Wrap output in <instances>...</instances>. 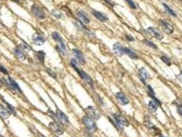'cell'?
<instances>
[{
  "label": "cell",
  "mask_w": 182,
  "mask_h": 137,
  "mask_svg": "<svg viewBox=\"0 0 182 137\" xmlns=\"http://www.w3.org/2000/svg\"><path fill=\"white\" fill-rule=\"evenodd\" d=\"M78 61H77L76 59H74V58H72V59L70 60V65H71V66L74 68V69L78 73L79 77H80L84 82L86 83V84H88L91 88H94V81H93L92 78H91L86 72H84L83 69H81L78 68Z\"/></svg>",
  "instance_id": "1"
},
{
  "label": "cell",
  "mask_w": 182,
  "mask_h": 137,
  "mask_svg": "<svg viewBox=\"0 0 182 137\" xmlns=\"http://www.w3.org/2000/svg\"><path fill=\"white\" fill-rule=\"evenodd\" d=\"M113 118H114V120H115V123H116V126L117 129L123 130L124 127L129 126L128 120L125 117H123L122 114H120V113H115L113 115Z\"/></svg>",
  "instance_id": "2"
},
{
  "label": "cell",
  "mask_w": 182,
  "mask_h": 137,
  "mask_svg": "<svg viewBox=\"0 0 182 137\" xmlns=\"http://www.w3.org/2000/svg\"><path fill=\"white\" fill-rule=\"evenodd\" d=\"M82 122H83V125L85 126V128H86L88 132L94 133V132H95L97 130V126H96L95 123L89 116H83V118H82Z\"/></svg>",
  "instance_id": "3"
},
{
  "label": "cell",
  "mask_w": 182,
  "mask_h": 137,
  "mask_svg": "<svg viewBox=\"0 0 182 137\" xmlns=\"http://www.w3.org/2000/svg\"><path fill=\"white\" fill-rule=\"evenodd\" d=\"M1 81L3 83L9 90H12V91H18L20 92H21V89L20 87V85L15 82V81L11 78V77H8V79H5V78H2L1 79Z\"/></svg>",
  "instance_id": "4"
},
{
  "label": "cell",
  "mask_w": 182,
  "mask_h": 137,
  "mask_svg": "<svg viewBox=\"0 0 182 137\" xmlns=\"http://www.w3.org/2000/svg\"><path fill=\"white\" fill-rule=\"evenodd\" d=\"M86 113L89 118H91L93 120H98L101 117V113L98 109L95 106H89L86 109Z\"/></svg>",
  "instance_id": "5"
},
{
  "label": "cell",
  "mask_w": 182,
  "mask_h": 137,
  "mask_svg": "<svg viewBox=\"0 0 182 137\" xmlns=\"http://www.w3.org/2000/svg\"><path fill=\"white\" fill-rule=\"evenodd\" d=\"M31 12L34 15V16L39 20H43L46 18V14L43 11V9L36 4H34L31 6Z\"/></svg>",
  "instance_id": "6"
},
{
  "label": "cell",
  "mask_w": 182,
  "mask_h": 137,
  "mask_svg": "<svg viewBox=\"0 0 182 137\" xmlns=\"http://www.w3.org/2000/svg\"><path fill=\"white\" fill-rule=\"evenodd\" d=\"M49 128L50 130H52L54 133H56L58 136H61L64 133V130L63 128L61 126V124H59L57 122L54 121V122H51L49 124Z\"/></svg>",
  "instance_id": "7"
},
{
  "label": "cell",
  "mask_w": 182,
  "mask_h": 137,
  "mask_svg": "<svg viewBox=\"0 0 182 137\" xmlns=\"http://www.w3.org/2000/svg\"><path fill=\"white\" fill-rule=\"evenodd\" d=\"M159 24L162 26L163 30H164L165 33L170 35V34H172L174 32V27H173V26L170 23H169L167 21H165V20H159Z\"/></svg>",
  "instance_id": "8"
},
{
  "label": "cell",
  "mask_w": 182,
  "mask_h": 137,
  "mask_svg": "<svg viewBox=\"0 0 182 137\" xmlns=\"http://www.w3.org/2000/svg\"><path fill=\"white\" fill-rule=\"evenodd\" d=\"M56 115H57V118L62 124H66V125H68L69 124V119H68V117L60 109L57 110L56 112Z\"/></svg>",
  "instance_id": "9"
},
{
  "label": "cell",
  "mask_w": 182,
  "mask_h": 137,
  "mask_svg": "<svg viewBox=\"0 0 182 137\" xmlns=\"http://www.w3.org/2000/svg\"><path fill=\"white\" fill-rule=\"evenodd\" d=\"M77 17L78 18V21H80L83 24H89L90 22V20L88 16V15L82 9H78L76 11Z\"/></svg>",
  "instance_id": "10"
},
{
  "label": "cell",
  "mask_w": 182,
  "mask_h": 137,
  "mask_svg": "<svg viewBox=\"0 0 182 137\" xmlns=\"http://www.w3.org/2000/svg\"><path fill=\"white\" fill-rule=\"evenodd\" d=\"M72 52H73V54L74 56V58H75V59L78 61V63L79 64H85V58H84V56L83 54V53L78 49V48H74L73 50H72Z\"/></svg>",
  "instance_id": "11"
},
{
  "label": "cell",
  "mask_w": 182,
  "mask_h": 137,
  "mask_svg": "<svg viewBox=\"0 0 182 137\" xmlns=\"http://www.w3.org/2000/svg\"><path fill=\"white\" fill-rule=\"evenodd\" d=\"M116 97L117 99V101L122 104V105H127L129 104V99L126 97V95L122 92V91H119L116 94Z\"/></svg>",
  "instance_id": "12"
},
{
  "label": "cell",
  "mask_w": 182,
  "mask_h": 137,
  "mask_svg": "<svg viewBox=\"0 0 182 137\" xmlns=\"http://www.w3.org/2000/svg\"><path fill=\"white\" fill-rule=\"evenodd\" d=\"M56 48L60 54H62V55H67V47H66L62 38L57 42V45Z\"/></svg>",
  "instance_id": "13"
},
{
  "label": "cell",
  "mask_w": 182,
  "mask_h": 137,
  "mask_svg": "<svg viewBox=\"0 0 182 137\" xmlns=\"http://www.w3.org/2000/svg\"><path fill=\"white\" fill-rule=\"evenodd\" d=\"M32 40H33V42L35 44V45H37V46H41V45H43L44 43H45V42H46V40H45V38L42 36H41V35H39V34H34L33 36H32Z\"/></svg>",
  "instance_id": "14"
},
{
  "label": "cell",
  "mask_w": 182,
  "mask_h": 137,
  "mask_svg": "<svg viewBox=\"0 0 182 137\" xmlns=\"http://www.w3.org/2000/svg\"><path fill=\"white\" fill-rule=\"evenodd\" d=\"M138 77L139 79L141 80V81L143 83V84H146V80L148 79L149 77V75L148 73V71L144 69V68H141L138 69Z\"/></svg>",
  "instance_id": "15"
},
{
  "label": "cell",
  "mask_w": 182,
  "mask_h": 137,
  "mask_svg": "<svg viewBox=\"0 0 182 137\" xmlns=\"http://www.w3.org/2000/svg\"><path fill=\"white\" fill-rule=\"evenodd\" d=\"M92 14L100 21L105 22V21H107L109 20L108 17H107V15L105 14H104V13H102V12H100V11H97V10H92Z\"/></svg>",
  "instance_id": "16"
},
{
  "label": "cell",
  "mask_w": 182,
  "mask_h": 137,
  "mask_svg": "<svg viewBox=\"0 0 182 137\" xmlns=\"http://www.w3.org/2000/svg\"><path fill=\"white\" fill-rule=\"evenodd\" d=\"M113 51L114 53L118 56H122L124 54V47L120 42H116L113 45Z\"/></svg>",
  "instance_id": "17"
},
{
  "label": "cell",
  "mask_w": 182,
  "mask_h": 137,
  "mask_svg": "<svg viewBox=\"0 0 182 137\" xmlns=\"http://www.w3.org/2000/svg\"><path fill=\"white\" fill-rule=\"evenodd\" d=\"M148 32H149L154 37H155L158 40H162V39L164 38V36L162 35V33H161L158 30H157L156 28L151 27V26H150V27L148 28Z\"/></svg>",
  "instance_id": "18"
},
{
  "label": "cell",
  "mask_w": 182,
  "mask_h": 137,
  "mask_svg": "<svg viewBox=\"0 0 182 137\" xmlns=\"http://www.w3.org/2000/svg\"><path fill=\"white\" fill-rule=\"evenodd\" d=\"M14 54L15 55V57L19 59V60H20V61H25L26 59V54L23 53V51L20 49V48H15L14 49Z\"/></svg>",
  "instance_id": "19"
},
{
  "label": "cell",
  "mask_w": 182,
  "mask_h": 137,
  "mask_svg": "<svg viewBox=\"0 0 182 137\" xmlns=\"http://www.w3.org/2000/svg\"><path fill=\"white\" fill-rule=\"evenodd\" d=\"M160 105H161V103H160L159 100H158V101L152 100V101H150V102L148 103V109H149V110H150L151 112L154 113V112H156L158 108V106H160Z\"/></svg>",
  "instance_id": "20"
},
{
  "label": "cell",
  "mask_w": 182,
  "mask_h": 137,
  "mask_svg": "<svg viewBox=\"0 0 182 137\" xmlns=\"http://www.w3.org/2000/svg\"><path fill=\"white\" fill-rule=\"evenodd\" d=\"M10 114H11V113L9 111L8 109H6L2 104H0V118L5 119V118H8L10 116Z\"/></svg>",
  "instance_id": "21"
},
{
  "label": "cell",
  "mask_w": 182,
  "mask_h": 137,
  "mask_svg": "<svg viewBox=\"0 0 182 137\" xmlns=\"http://www.w3.org/2000/svg\"><path fill=\"white\" fill-rule=\"evenodd\" d=\"M124 54L127 55L128 57H130L132 59H137L138 58L137 54L130 48H124Z\"/></svg>",
  "instance_id": "22"
},
{
  "label": "cell",
  "mask_w": 182,
  "mask_h": 137,
  "mask_svg": "<svg viewBox=\"0 0 182 137\" xmlns=\"http://www.w3.org/2000/svg\"><path fill=\"white\" fill-rule=\"evenodd\" d=\"M35 57L36 58L37 61H39L40 63L43 64L45 61V57H46V54L43 51H38L35 54Z\"/></svg>",
  "instance_id": "23"
},
{
  "label": "cell",
  "mask_w": 182,
  "mask_h": 137,
  "mask_svg": "<svg viewBox=\"0 0 182 137\" xmlns=\"http://www.w3.org/2000/svg\"><path fill=\"white\" fill-rule=\"evenodd\" d=\"M148 89H147V91H148V97H150L153 100H154V101H158V99H157V97H155V93H154V91L153 90V88H152V86L150 85H148Z\"/></svg>",
  "instance_id": "24"
},
{
  "label": "cell",
  "mask_w": 182,
  "mask_h": 137,
  "mask_svg": "<svg viewBox=\"0 0 182 137\" xmlns=\"http://www.w3.org/2000/svg\"><path fill=\"white\" fill-rule=\"evenodd\" d=\"M163 6L164 7V9H165V11L169 14V15H172V16H174V17H176L177 16V15L175 14V12L169 6V5H167L166 3H163Z\"/></svg>",
  "instance_id": "25"
},
{
  "label": "cell",
  "mask_w": 182,
  "mask_h": 137,
  "mask_svg": "<svg viewBox=\"0 0 182 137\" xmlns=\"http://www.w3.org/2000/svg\"><path fill=\"white\" fill-rule=\"evenodd\" d=\"M144 125H145L148 130H152V129H153V130H158V128H156V127L151 123V121H150L149 119H147V118H146L145 121H144Z\"/></svg>",
  "instance_id": "26"
},
{
  "label": "cell",
  "mask_w": 182,
  "mask_h": 137,
  "mask_svg": "<svg viewBox=\"0 0 182 137\" xmlns=\"http://www.w3.org/2000/svg\"><path fill=\"white\" fill-rule=\"evenodd\" d=\"M143 42L145 45H147L148 47H149V48H154V49H158V46H157L156 44L154 43L153 42L149 41V40L144 39V40H143Z\"/></svg>",
  "instance_id": "27"
},
{
  "label": "cell",
  "mask_w": 182,
  "mask_h": 137,
  "mask_svg": "<svg viewBox=\"0 0 182 137\" xmlns=\"http://www.w3.org/2000/svg\"><path fill=\"white\" fill-rule=\"evenodd\" d=\"M74 26L77 27L78 30H81V31H84V30H86L85 26H83V24L80 21H76L74 22Z\"/></svg>",
  "instance_id": "28"
},
{
  "label": "cell",
  "mask_w": 182,
  "mask_h": 137,
  "mask_svg": "<svg viewBox=\"0 0 182 137\" xmlns=\"http://www.w3.org/2000/svg\"><path fill=\"white\" fill-rule=\"evenodd\" d=\"M20 48L22 50V51H25V52H30L31 50V48L29 44H27L26 42H22L20 46Z\"/></svg>",
  "instance_id": "29"
},
{
  "label": "cell",
  "mask_w": 182,
  "mask_h": 137,
  "mask_svg": "<svg viewBox=\"0 0 182 137\" xmlns=\"http://www.w3.org/2000/svg\"><path fill=\"white\" fill-rule=\"evenodd\" d=\"M160 58H161V60H162L165 64H167L168 66H170V65H171V60H170V58H168L166 55H162V56L160 57Z\"/></svg>",
  "instance_id": "30"
},
{
  "label": "cell",
  "mask_w": 182,
  "mask_h": 137,
  "mask_svg": "<svg viewBox=\"0 0 182 137\" xmlns=\"http://www.w3.org/2000/svg\"><path fill=\"white\" fill-rule=\"evenodd\" d=\"M3 103L6 104V106H7V108H8V109H9V111L12 113V114H14V115H16V110H15V109L13 107V106H11L8 102H6L5 100H3Z\"/></svg>",
  "instance_id": "31"
},
{
  "label": "cell",
  "mask_w": 182,
  "mask_h": 137,
  "mask_svg": "<svg viewBox=\"0 0 182 137\" xmlns=\"http://www.w3.org/2000/svg\"><path fill=\"white\" fill-rule=\"evenodd\" d=\"M52 14L53 15V16H55L57 19H61L62 17V14L59 10H57V9H53V10H52Z\"/></svg>",
  "instance_id": "32"
},
{
  "label": "cell",
  "mask_w": 182,
  "mask_h": 137,
  "mask_svg": "<svg viewBox=\"0 0 182 137\" xmlns=\"http://www.w3.org/2000/svg\"><path fill=\"white\" fill-rule=\"evenodd\" d=\"M125 1L128 3V5L130 6V8H131L132 9H137V5L135 4V3L132 0H125Z\"/></svg>",
  "instance_id": "33"
},
{
  "label": "cell",
  "mask_w": 182,
  "mask_h": 137,
  "mask_svg": "<svg viewBox=\"0 0 182 137\" xmlns=\"http://www.w3.org/2000/svg\"><path fill=\"white\" fill-rule=\"evenodd\" d=\"M46 72H47V73L51 76V77L54 78V79H56V77H57V76H56V74L52 71L51 69H48V68H47V69H46Z\"/></svg>",
  "instance_id": "34"
},
{
  "label": "cell",
  "mask_w": 182,
  "mask_h": 137,
  "mask_svg": "<svg viewBox=\"0 0 182 137\" xmlns=\"http://www.w3.org/2000/svg\"><path fill=\"white\" fill-rule=\"evenodd\" d=\"M47 114H48V116L50 117V118H57V115H56V113H54L53 112H52L51 109H48L47 111Z\"/></svg>",
  "instance_id": "35"
},
{
  "label": "cell",
  "mask_w": 182,
  "mask_h": 137,
  "mask_svg": "<svg viewBox=\"0 0 182 137\" xmlns=\"http://www.w3.org/2000/svg\"><path fill=\"white\" fill-rule=\"evenodd\" d=\"M177 113L182 116V104H177Z\"/></svg>",
  "instance_id": "36"
},
{
  "label": "cell",
  "mask_w": 182,
  "mask_h": 137,
  "mask_svg": "<svg viewBox=\"0 0 182 137\" xmlns=\"http://www.w3.org/2000/svg\"><path fill=\"white\" fill-rule=\"evenodd\" d=\"M0 72H2V73L4 74V75H9L7 69H6L3 66H1V65H0Z\"/></svg>",
  "instance_id": "37"
},
{
  "label": "cell",
  "mask_w": 182,
  "mask_h": 137,
  "mask_svg": "<svg viewBox=\"0 0 182 137\" xmlns=\"http://www.w3.org/2000/svg\"><path fill=\"white\" fill-rule=\"evenodd\" d=\"M104 1L106 3H108L109 5H110V6H114L115 5V3L112 0H104Z\"/></svg>",
  "instance_id": "38"
},
{
  "label": "cell",
  "mask_w": 182,
  "mask_h": 137,
  "mask_svg": "<svg viewBox=\"0 0 182 137\" xmlns=\"http://www.w3.org/2000/svg\"><path fill=\"white\" fill-rule=\"evenodd\" d=\"M126 38H127L129 42H133V41H134V38H133L131 36H130V35H126Z\"/></svg>",
  "instance_id": "39"
},
{
  "label": "cell",
  "mask_w": 182,
  "mask_h": 137,
  "mask_svg": "<svg viewBox=\"0 0 182 137\" xmlns=\"http://www.w3.org/2000/svg\"><path fill=\"white\" fill-rule=\"evenodd\" d=\"M177 77H178V79H179V80H180V81L182 82V71L180 73V74H179V75H178V76H177Z\"/></svg>",
  "instance_id": "40"
},
{
  "label": "cell",
  "mask_w": 182,
  "mask_h": 137,
  "mask_svg": "<svg viewBox=\"0 0 182 137\" xmlns=\"http://www.w3.org/2000/svg\"><path fill=\"white\" fill-rule=\"evenodd\" d=\"M36 137H46L45 136H43L41 133H40V132H37V136Z\"/></svg>",
  "instance_id": "41"
},
{
  "label": "cell",
  "mask_w": 182,
  "mask_h": 137,
  "mask_svg": "<svg viewBox=\"0 0 182 137\" xmlns=\"http://www.w3.org/2000/svg\"><path fill=\"white\" fill-rule=\"evenodd\" d=\"M10 1L14 2V3H19V1H20V0H10Z\"/></svg>",
  "instance_id": "42"
},
{
  "label": "cell",
  "mask_w": 182,
  "mask_h": 137,
  "mask_svg": "<svg viewBox=\"0 0 182 137\" xmlns=\"http://www.w3.org/2000/svg\"><path fill=\"white\" fill-rule=\"evenodd\" d=\"M159 137H165V136H162V135H159Z\"/></svg>",
  "instance_id": "43"
},
{
  "label": "cell",
  "mask_w": 182,
  "mask_h": 137,
  "mask_svg": "<svg viewBox=\"0 0 182 137\" xmlns=\"http://www.w3.org/2000/svg\"><path fill=\"white\" fill-rule=\"evenodd\" d=\"M46 1H47V2H49V1H51V0H46Z\"/></svg>",
  "instance_id": "44"
},
{
  "label": "cell",
  "mask_w": 182,
  "mask_h": 137,
  "mask_svg": "<svg viewBox=\"0 0 182 137\" xmlns=\"http://www.w3.org/2000/svg\"><path fill=\"white\" fill-rule=\"evenodd\" d=\"M52 137H58V136H52Z\"/></svg>",
  "instance_id": "45"
},
{
  "label": "cell",
  "mask_w": 182,
  "mask_h": 137,
  "mask_svg": "<svg viewBox=\"0 0 182 137\" xmlns=\"http://www.w3.org/2000/svg\"><path fill=\"white\" fill-rule=\"evenodd\" d=\"M1 42H2V41H1V39H0V43H1Z\"/></svg>",
  "instance_id": "46"
},
{
  "label": "cell",
  "mask_w": 182,
  "mask_h": 137,
  "mask_svg": "<svg viewBox=\"0 0 182 137\" xmlns=\"http://www.w3.org/2000/svg\"><path fill=\"white\" fill-rule=\"evenodd\" d=\"M179 1H182V0H179Z\"/></svg>",
  "instance_id": "47"
},
{
  "label": "cell",
  "mask_w": 182,
  "mask_h": 137,
  "mask_svg": "<svg viewBox=\"0 0 182 137\" xmlns=\"http://www.w3.org/2000/svg\"><path fill=\"white\" fill-rule=\"evenodd\" d=\"M0 9H1V7H0Z\"/></svg>",
  "instance_id": "48"
}]
</instances>
